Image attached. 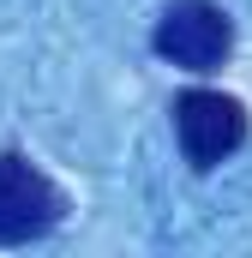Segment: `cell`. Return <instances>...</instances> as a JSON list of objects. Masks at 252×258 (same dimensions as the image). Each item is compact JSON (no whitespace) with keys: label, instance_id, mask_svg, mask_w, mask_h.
Returning a JSON list of instances; mask_svg holds the SVG:
<instances>
[{"label":"cell","instance_id":"obj_1","mask_svg":"<svg viewBox=\"0 0 252 258\" xmlns=\"http://www.w3.org/2000/svg\"><path fill=\"white\" fill-rule=\"evenodd\" d=\"M60 216H66V192L24 150H0V246H30V240L54 234Z\"/></svg>","mask_w":252,"mask_h":258},{"label":"cell","instance_id":"obj_2","mask_svg":"<svg viewBox=\"0 0 252 258\" xmlns=\"http://www.w3.org/2000/svg\"><path fill=\"white\" fill-rule=\"evenodd\" d=\"M150 48L180 72H216L234 48V18L216 0H174V6H162Z\"/></svg>","mask_w":252,"mask_h":258},{"label":"cell","instance_id":"obj_3","mask_svg":"<svg viewBox=\"0 0 252 258\" xmlns=\"http://www.w3.org/2000/svg\"><path fill=\"white\" fill-rule=\"evenodd\" d=\"M174 138L192 168H216L246 144V102L228 90H180L174 96Z\"/></svg>","mask_w":252,"mask_h":258}]
</instances>
